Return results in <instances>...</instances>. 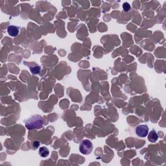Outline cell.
I'll return each instance as SVG.
<instances>
[{
	"label": "cell",
	"instance_id": "6da1fadb",
	"mask_svg": "<svg viewBox=\"0 0 166 166\" xmlns=\"http://www.w3.org/2000/svg\"><path fill=\"white\" fill-rule=\"evenodd\" d=\"M44 125V120L42 116L39 115H34L26 121L25 126L29 130L38 129L42 127Z\"/></svg>",
	"mask_w": 166,
	"mask_h": 166
},
{
	"label": "cell",
	"instance_id": "7a4b0ae2",
	"mask_svg": "<svg viewBox=\"0 0 166 166\" xmlns=\"http://www.w3.org/2000/svg\"><path fill=\"white\" fill-rule=\"evenodd\" d=\"M93 149V144L91 141L85 140L82 141L79 145V151L83 155H89Z\"/></svg>",
	"mask_w": 166,
	"mask_h": 166
},
{
	"label": "cell",
	"instance_id": "3957f363",
	"mask_svg": "<svg viewBox=\"0 0 166 166\" xmlns=\"http://www.w3.org/2000/svg\"><path fill=\"white\" fill-rule=\"evenodd\" d=\"M136 133L140 138H145L148 135L149 127L146 125H138L136 128Z\"/></svg>",
	"mask_w": 166,
	"mask_h": 166
},
{
	"label": "cell",
	"instance_id": "277c9868",
	"mask_svg": "<svg viewBox=\"0 0 166 166\" xmlns=\"http://www.w3.org/2000/svg\"><path fill=\"white\" fill-rule=\"evenodd\" d=\"M19 29L18 27L15 26H10L7 28V32L10 36L12 37H15L18 35Z\"/></svg>",
	"mask_w": 166,
	"mask_h": 166
},
{
	"label": "cell",
	"instance_id": "5b68a950",
	"mask_svg": "<svg viewBox=\"0 0 166 166\" xmlns=\"http://www.w3.org/2000/svg\"><path fill=\"white\" fill-rule=\"evenodd\" d=\"M147 136H148V140L150 142L155 143V142H157L158 139V134L154 130H151L150 132H149Z\"/></svg>",
	"mask_w": 166,
	"mask_h": 166
},
{
	"label": "cell",
	"instance_id": "8992f818",
	"mask_svg": "<svg viewBox=\"0 0 166 166\" xmlns=\"http://www.w3.org/2000/svg\"><path fill=\"white\" fill-rule=\"evenodd\" d=\"M39 155L42 157H47L49 155V149L46 147H42L39 149Z\"/></svg>",
	"mask_w": 166,
	"mask_h": 166
},
{
	"label": "cell",
	"instance_id": "52a82bcc",
	"mask_svg": "<svg viewBox=\"0 0 166 166\" xmlns=\"http://www.w3.org/2000/svg\"><path fill=\"white\" fill-rule=\"evenodd\" d=\"M30 70L33 74H38L40 73V67L38 65L34 66L33 67H31Z\"/></svg>",
	"mask_w": 166,
	"mask_h": 166
},
{
	"label": "cell",
	"instance_id": "ba28073f",
	"mask_svg": "<svg viewBox=\"0 0 166 166\" xmlns=\"http://www.w3.org/2000/svg\"><path fill=\"white\" fill-rule=\"evenodd\" d=\"M131 8V7L130 5V4L127 3V2H125L123 4V9L125 12H128V11H130V9Z\"/></svg>",
	"mask_w": 166,
	"mask_h": 166
},
{
	"label": "cell",
	"instance_id": "9c48e42d",
	"mask_svg": "<svg viewBox=\"0 0 166 166\" xmlns=\"http://www.w3.org/2000/svg\"><path fill=\"white\" fill-rule=\"evenodd\" d=\"M33 145L34 148H38L40 145V142H38V141H35V142H34L33 143Z\"/></svg>",
	"mask_w": 166,
	"mask_h": 166
}]
</instances>
